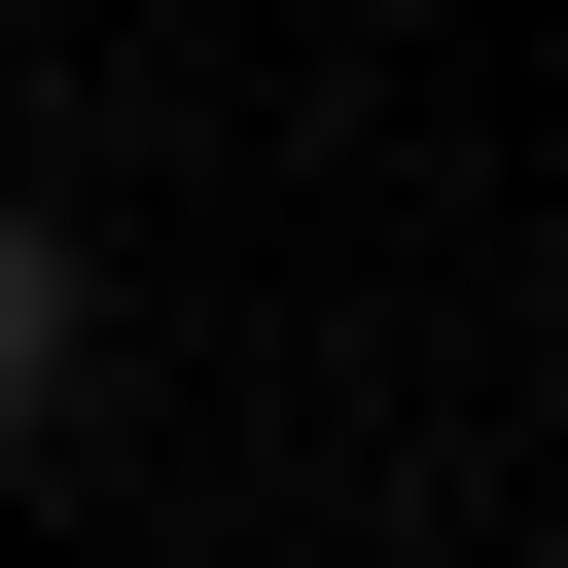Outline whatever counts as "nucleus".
Wrapping results in <instances>:
<instances>
[{"mask_svg":"<svg viewBox=\"0 0 568 568\" xmlns=\"http://www.w3.org/2000/svg\"><path fill=\"white\" fill-rule=\"evenodd\" d=\"M36 355H71V248H36V213H0V426H36Z\"/></svg>","mask_w":568,"mask_h":568,"instance_id":"f257e3e1","label":"nucleus"}]
</instances>
